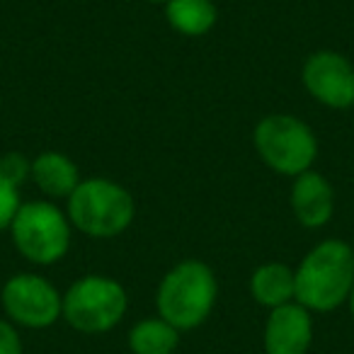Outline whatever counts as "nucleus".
I'll list each match as a JSON object with an SVG mask.
<instances>
[{
	"instance_id": "obj_1",
	"label": "nucleus",
	"mask_w": 354,
	"mask_h": 354,
	"mask_svg": "<svg viewBox=\"0 0 354 354\" xmlns=\"http://www.w3.org/2000/svg\"><path fill=\"white\" fill-rule=\"evenodd\" d=\"M354 289V250L342 241H323L296 270V301L308 310H333Z\"/></svg>"
},
{
	"instance_id": "obj_2",
	"label": "nucleus",
	"mask_w": 354,
	"mask_h": 354,
	"mask_svg": "<svg viewBox=\"0 0 354 354\" xmlns=\"http://www.w3.org/2000/svg\"><path fill=\"white\" fill-rule=\"evenodd\" d=\"M216 277L204 262L185 260L172 267L158 286V313L177 330L202 325L216 304Z\"/></svg>"
},
{
	"instance_id": "obj_3",
	"label": "nucleus",
	"mask_w": 354,
	"mask_h": 354,
	"mask_svg": "<svg viewBox=\"0 0 354 354\" xmlns=\"http://www.w3.org/2000/svg\"><path fill=\"white\" fill-rule=\"evenodd\" d=\"M133 197L122 185L90 177L68 197V218L78 231L90 238H114L133 221Z\"/></svg>"
},
{
	"instance_id": "obj_4",
	"label": "nucleus",
	"mask_w": 354,
	"mask_h": 354,
	"mask_svg": "<svg viewBox=\"0 0 354 354\" xmlns=\"http://www.w3.org/2000/svg\"><path fill=\"white\" fill-rule=\"evenodd\" d=\"M127 313V291L109 277L90 274L71 284L64 294L61 315L85 335H100L112 330Z\"/></svg>"
},
{
	"instance_id": "obj_5",
	"label": "nucleus",
	"mask_w": 354,
	"mask_h": 354,
	"mask_svg": "<svg viewBox=\"0 0 354 354\" xmlns=\"http://www.w3.org/2000/svg\"><path fill=\"white\" fill-rule=\"evenodd\" d=\"M10 231L20 255H25L35 265H54L68 252V218L49 202L20 204L10 223Z\"/></svg>"
},
{
	"instance_id": "obj_6",
	"label": "nucleus",
	"mask_w": 354,
	"mask_h": 354,
	"mask_svg": "<svg viewBox=\"0 0 354 354\" xmlns=\"http://www.w3.org/2000/svg\"><path fill=\"white\" fill-rule=\"evenodd\" d=\"M255 148L260 158L281 175H301L310 170L318 141L308 124L289 114H270L255 127Z\"/></svg>"
},
{
	"instance_id": "obj_7",
	"label": "nucleus",
	"mask_w": 354,
	"mask_h": 354,
	"mask_svg": "<svg viewBox=\"0 0 354 354\" xmlns=\"http://www.w3.org/2000/svg\"><path fill=\"white\" fill-rule=\"evenodd\" d=\"M3 308L25 328H49L61 318L64 299L46 279L37 274H15L3 286Z\"/></svg>"
},
{
	"instance_id": "obj_8",
	"label": "nucleus",
	"mask_w": 354,
	"mask_h": 354,
	"mask_svg": "<svg viewBox=\"0 0 354 354\" xmlns=\"http://www.w3.org/2000/svg\"><path fill=\"white\" fill-rule=\"evenodd\" d=\"M304 85L320 104L347 109L354 104V66L335 51H318L304 64Z\"/></svg>"
},
{
	"instance_id": "obj_9",
	"label": "nucleus",
	"mask_w": 354,
	"mask_h": 354,
	"mask_svg": "<svg viewBox=\"0 0 354 354\" xmlns=\"http://www.w3.org/2000/svg\"><path fill=\"white\" fill-rule=\"evenodd\" d=\"M313 342V320L310 310L299 301L272 308L265 325L267 354H306Z\"/></svg>"
},
{
	"instance_id": "obj_10",
	"label": "nucleus",
	"mask_w": 354,
	"mask_h": 354,
	"mask_svg": "<svg viewBox=\"0 0 354 354\" xmlns=\"http://www.w3.org/2000/svg\"><path fill=\"white\" fill-rule=\"evenodd\" d=\"M291 209H294L299 223H304V226H325L335 209V192L330 183L313 170L296 175L294 187H291Z\"/></svg>"
},
{
	"instance_id": "obj_11",
	"label": "nucleus",
	"mask_w": 354,
	"mask_h": 354,
	"mask_svg": "<svg viewBox=\"0 0 354 354\" xmlns=\"http://www.w3.org/2000/svg\"><path fill=\"white\" fill-rule=\"evenodd\" d=\"M32 180L49 197H66L73 194L80 185V175L75 162L68 156L56 151H46L32 160Z\"/></svg>"
},
{
	"instance_id": "obj_12",
	"label": "nucleus",
	"mask_w": 354,
	"mask_h": 354,
	"mask_svg": "<svg viewBox=\"0 0 354 354\" xmlns=\"http://www.w3.org/2000/svg\"><path fill=\"white\" fill-rule=\"evenodd\" d=\"M250 294L267 308H279L296 299V272L281 262H270L252 272Z\"/></svg>"
},
{
	"instance_id": "obj_13",
	"label": "nucleus",
	"mask_w": 354,
	"mask_h": 354,
	"mask_svg": "<svg viewBox=\"0 0 354 354\" xmlns=\"http://www.w3.org/2000/svg\"><path fill=\"white\" fill-rule=\"evenodd\" d=\"M165 17L180 35L199 37L216 25V6L212 0H167Z\"/></svg>"
},
{
	"instance_id": "obj_14",
	"label": "nucleus",
	"mask_w": 354,
	"mask_h": 354,
	"mask_svg": "<svg viewBox=\"0 0 354 354\" xmlns=\"http://www.w3.org/2000/svg\"><path fill=\"white\" fill-rule=\"evenodd\" d=\"M180 342V330L162 318H148L133 325L129 347L133 354H172Z\"/></svg>"
},
{
	"instance_id": "obj_15",
	"label": "nucleus",
	"mask_w": 354,
	"mask_h": 354,
	"mask_svg": "<svg viewBox=\"0 0 354 354\" xmlns=\"http://www.w3.org/2000/svg\"><path fill=\"white\" fill-rule=\"evenodd\" d=\"M0 177L12 187H20L27 177H32V162L22 153H6L0 158Z\"/></svg>"
},
{
	"instance_id": "obj_16",
	"label": "nucleus",
	"mask_w": 354,
	"mask_h": 354,
	"mask_svg": "<svg viewBox=\"0 0 354 354\" xmlns=\"http://www.w3.org/2000/svg\"><path fill=\"white\" fill-rule=\"evenodd\" d=\"M17 209H20V197H17V187L6 183L0 177V231L8 228L15 218Z\"/></svg>"
},
{
	"instance_id": "obj_17",
	"label": "nucleus",
	"mask_w": 354,
	"mask_h": 354,
	"mask_svg": "<svg viewBox=\"0 0 354 354\" xmlns=\"http://www.w3.org/2000/svg\"><path fill=\"white\" fill-rule=\"evenodd\" d=\"M0 354H22L20 333L6 320H0Z\"/></svg>"
},
{
	"instance_id": "obj_18",
	"label": "nucleus",
	"mask_w": 354,
	"mask_h": 354,
	"mask_svg": "<svg viewBox=\"0 0 354 354\" xmlns=\"http://www.w3.org/2000/svg\"><path fill=\"white\" fill-rule=\"evenodd\" d=\"M349 308H352V315H354V289H352V294H349Z\"/></svg>"
},
{
	"instance_id": "obj_19",
	"label": "nucleus",
	"mask_w": 354,
	"mask_h": 354,
	"mask_svg": "<svg viewBox=\"0 0 354 354\" xmlns=\"http://www.w3.org/2000/svg\"><path fill=\"white\" fill-rule=\"evenodd\" d=\"M151 3H167V0H151Z\"/></svg>"
},
{
	"instance_id": "obj_20",
	"label": "nucleus",
	"mask_w": 354,
	"mask_h": 354,
	"mask_svg": "<svg viewBox=\"0 0 354 354\" xmlns=\"http://www.w3.org/2000/svg\"><path fill=\"white\" fill-rule=\"evenodd\" d=\"M352 250H354V248H352Z\"/></svg>"
}]
</instances>
